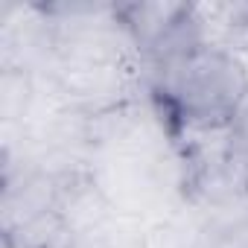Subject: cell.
<instances>
[{"label": "cell", "instance_id": "obj_1", "mask_svg": "<svg viewBox=\"0 0 248 248\" xmlns=\"http://www.w3.org/2000/svg\"><path fill=\"white\" fill-rule=\"evenodd\" d=\"M158 70L161 93L190 129L228 126L233 108L248 91L242 62L216 44H204L184 59L158 64Z\"/></svg>", "mask_w": 248, "mask_h": 248}, {"label": "cell", "instance_id": "obj_2", "mask_svg": "<svg viewBox=\"0 0 248 248\" xmlns=\"http://www.w3.org/2000/svg\"><path fill=\"white\" fill-rule=\"evenodd\" d=\"M62 199V178L32 167L21 170L18 175L3 178V199H0V219H3V233L50 213L59 207Z\"/></svg>", "mask_w": 248, "mask_h": 248}, {"label": "cell", "instance_id": "obj_3", "mask_svg": "<svg viewBox=\"0 0 248 248\" xmlns=\"http://www.w3.org/2000/svg\"><path fill=\"white\" fill-rule=\"evenodd\" d=\"M190 12V3H172V0H149V3H123L117 6L120 24L129 32L132 44L143 53H152L175 24Z\"/></svg>", "mask_w": 248, "mask_h": 248}, {"label": "cell", "instance_id": "obj_4", "mask_svg": "<svg viewBox=\"0 0 248 248\" xmlns=\"http://www.w3.org/2000/svg\"><path fill=\"white\" fill-rule=\"evenodd\" d=\"M35 99V82L27 70H15V67H3V79H0V114H3V123L12 126V123L24 120L30 105Z\"/></svg>", "mask_w": 248, "mask_h": 248}, {"label": "cell", "instance_id": "obj_5", "mask_svg": "<svg viewBox=\"0 0 248 248\" xmlns=\"http://www.w3.org/2000/svg\"><path fill=\"white\" fill-rule=\"evenodd\" d=\"M228 132H231V143H233V146L248 149V91L242 93L239 105H236V108H233V114H231Z\"/></svg>", "mask_w": 248, "mask_h": 248}]
</instances>
